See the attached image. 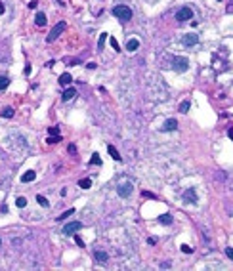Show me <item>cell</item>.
<instances>
[{
    "mask_svg": "<svg viewBox=\"0 0 233 271\" xmlns=\"http://www.w3.org/2000/svg\"><path fill=\"white\" fill-rule=\"evenodd\" d=\"M113 15L119 17L121 21H130V19H132V10H130L128 6H122V4H121V6H115V8H113Z\"/></svg>",
    "mask_w": 233,
    "mask_h": 271,
    "instance_id": "obj_1",
    "label": "cell"
},
{
    "mask_svg": "<svg viewBox=\"0 0 233 271\" xmlns=\"http://www.w3.org/2000/svg\"><path fill=\"white\" fill-rule=\"evenodd\" d=\"M65 29H67V23H65V21H59L57 25L52 29V33H50L48 36H46V42H54V40H56V38H57V36H59V35H61Z\"/></svg>",
    "mask_w": 233,
    "mask_h": 271,
    "instance_id": "obj_2",
    "label": "cell"
},
{
    "mask_svg": "<svg viewBox=\"0 0 233 271\" xmlns=\"http://www.w3.org/2000/svg\"><path fill=\"white\" fill-rule=\"evenodd\" d=\"M191 17H193V10H191L189 6L180 8V10H178V14H176V19H178V21H189Z\"/></svg>",
    "mask_w": 233,
    "mask_h": 271,
    "instance_id": "obj_3",
    "label": "cell"
},
{
    "mask_svg": "<svg viewBox=\"0 0 233 271\" xmlns=\"http://www.w3.org/2000/svg\"><path fill=\"white\" fill-rule=\"evenodd\" d=\"M172 67H174L176 71L183 73V71H187V67H189V61L185 59V57H174V59H172Z\"/></svg>",
    "mask_w": 233,
    "mask_h": 271,
    "instance_id": "obj_4",
    "label": "cell"
},
{
    "mask_svg": "<svg viewBox=\"0 0 233 271\" xmlns=\"http://www.w3.org/2000/svg\"><path fill=\"white\" fill-rule=\"evenodd\" d=\"M132 191H134V187H132V183H128V182H124V183H121L119 187H116V193H119L122 199L130 197V195H132Z\"/></svg>",
    "mask_w": 233,
    "mask_h": 271,
    "instance_id": "obj_5",
    "label": "cell"
},
{
    "mask_svg": "<svg viewBox=\"0 0 233 271\" xmlns=\"http://www.w3.org/2000/svg\"><path fill=\"white\" fill-rule=\"evenodd\" d=\"M79 229H82L80 221H71V224H67V225L63 227V235H75Z\"/></svg>",
    "mask_w": 233,
    "mask_h": 271,
    "instance_id": "obj_6",
    "label": "cell"
},
{
    "mask_svg": "<svg viewBox=\"0 0 233 271\" xmlns=\"http://www.w3.org/2000/svg\"><path fill=\"white\" fill-rule=\"evenodd\" d=\"M182 44H183L185 48H189V46H195V44H199V36H197L195 33H189V35H185V36L182 38Z\"/></svg>",
    "mask_w": 233,
    "mask_h": 271,
    "instance_id": "obj_7",
    "label": "cell"
},
{
    "mask_svg": "<svg viewBox=\"0 0 233 271\" xmlns=\"http://www.w3.org/2000/svg\"><path fill=\"white\" fill-rule=\"evenodd\" d=\"M36 180V172L35 170H27L25 174L21 176V183H29V182H35Z\"/></svg>",
    "mask_w": 233,
    "mask_h": 271,
    "instance_id": "obj_8",
    "label": "cell"
},
{
    "mask_svg": "<svg viewBox=\"0 0 233 271\" xmlns=\"http://www.w3.org/2000/svg\"><path fill=\"white\" fill-rule=\"evenodd\" d=\"M178 128V122L174 120V118H168L165 124H162V132H172V130H176Z\"/></svg>",
    "mask_w": 233,
    "mask_h": 271,
    "instance_id": "obj_9",
    "label": "cell"
},
{
    "mask_svg": "<svg viewBox=\"0 0 233 271\" xmlns=\"http://www.w3.org/2000/svg\"><path fill=\"white\" fill-rule=\"evenodd\" d=\"M75 94H77L75 88H67V90L61 94V100H63V101H69V100H73V97H75Z\"/></svg>",
    "mask_w": 233,
    "mask_h": 271,
    "instance_id": "obj_10",
    "label": "cell"
},
{
    "mask_svg": "<svg viewBox=\"0 0 233 271\" xmlns=\"http://www.w3.org/2000/svg\"><path fill=\"white\" fill-rule=\"evenodd\" d=\"M126 48H128V52H136L138 48H139V40H138V38H130L128 44H126Z\"/></svg>",
    "mask_w": 233,
    "mask_h": 271,
    "instance_id": "obj_11",
    "label": "cell"
},
{
    "mask_svg": "<svg viewBox=\"0 0 233 271\" xmlns=\"http://www.w3.org/2000/svg\"><path fill=\"white\" fill-rule=\"evenodd\" d=\"M71 82H73V77L69 75V73H63V75L59 77V84H61V86H67V84H71Z\"/></svg>",
    "mask_w": 233,
    "mask_h": 271,
    "instance_id": "obj_12",
    "label": "cell"
},
{
    "mask_svg": "<svg viewBox=\"0 0 233 271\" xmlns=\"http://www.w3.org/2000/svg\"><path fill=\"white\" fill-rule=\"evenodd\" d=\"M94 258H96V260H98L100 263H107V260H109V256H107L105 252H101V250H96Z\"/></svg>",
    "mask_w": 233,
    "mask_h": 271,
    "instance_id": "obj_13",
    "label": "cell"
},
{
    "mask_svg": "<svg viewBox=\"0 0 233 271\" xmlns=\"http://www.w3.org/2000/svg\"><path fill=\"white\" fill-rule=\"evenodd\" d=\"M159 221H160V224H165V225H170L172 224V216L170 214H162V216H159Z\"/></svg>",
    "mask_w": 233,
    "mask_h": 271,
    "instance_id": "obj_14",
    "label": "cell"
},
{
    "mask_svg": "<svg viewBox=\"0 0 233 271\" xmlns=\"http://www.w3.org/2000/svg\"><path fill=\"white\" fill-rule=\"evenodd\" d=\"M107 151H109V155H111L115 160H121V155H119V151H116L113 145H109V147H107Z\"/></svg>",
    "mask_w": 233,
    "mask_h": 271,
    "instance_id": "obj_15",
    "label": "cell"
},
{
    "mask_svg": "<svg viewBox=\"0 0 233 271\" xmlns=\"http://www.w3.org/2000/svg\"><path fill=\"white\" fill-rule=\"evenodd\" d=\"M8 84H10V79H8V77H4V75H0V90H6V88H8Z\"/></svg>",
    "mask_w": 233,
    "mask_h": 271,
    "instance_id": "obj_16",
    "label": "cell"
},
{
    "mask_svg": "<svg viewBox=\"0 0 233 271\" xmlns=\"http://www.w3.org/2000/svg\"><path fill=\"white\" fill-rule=\"evenodd\" d=\"M36 25H38V27H44V25H46V15H44V14H36Z\"/></svg>",
    "mask_w": 233,
    "mask_h": 271,
    "instance_id": "obj_17",
    "label": "cell"
},
{
    "mask_svg": "<svg viewBox=\"0 0 233 271\" xmlns=\"http://www.w3.org/2000/svg\"><path fill=\"white\" fill-rule=\"evenodd\" d=\"M183 199L187 201V203H197V199H195V193H193V191H187V193L183 195Z\"/></svg>",
    "mask_w": 233,
    "mask_h": 271,
    "instance_id": "obj_18",
    "label": "cell"
},
{
    "mask_svg": "<svg viewBox=\"0 0 233 271\" xmlns=\"http://www.w3.org/2000/svg\"><path fill=\"white\" fill-rule=\"evenodd\" d=\"M79 185H80L82 189H90V187H92V180L84 178V180H80V182H79Z\"/></svg>",
    "mask_w": 233,
    "mask_h": 271,
    "instance_id": "obj_19",
    "label": "cell"
},
{
    "mask_svg": "<svg viewBox=\"0 0 233 271\" xmlns=\"http://www.w3.org/2000/svg\"><path fill=\"white\" fill-rule=\"evenodd\" d=\"M36 203H38L40 206H44V208H46V206L50 204L48 201H46V197H42V195H36Z\"/></svg>",
    "mask_w": 233,
    "mask_h": 271,
    "instance_id": "obj_20",
    "label": "cell"
},
{
    "mask_svg": "<svg viewBox=\"0 0 233 271\" xmlns=\"http://www.w3.org/2000/svg\"><path fill=\"white\" fill-rule=\"evenodd\" d=\"M71 214H75V210H73V208H69V210H65L63 214H59V216H57V220L61 221V220H65V218H69V216H71Z\"/></svg>",
    "mask_w": 233,
    "mask_h": 271,
    "instance_id": "obj_21",
    "label": "cell"
},
{
    "mask_svg": "<svg viewBox=\"0 0 233 271\" xmlns=\"http://www.w3.org/2000/svg\"><path fill=\"white\" fill-rule=\"evenodd\" d=\"M15 204L19 208H25L27 206V199H25V197H19V199H15Z\"/></svg>",
    "mask_w": 233,
    "mask_h": 271,
    "instance_id": "obj_22",
    "label": "cell"
},
{
    "mask_svg": "<svg viewBox=\"0 0 233 271\" xmlns=\"http://www.w3.org/2000/svg\"><path fill=\"white\" fill-rule=\"evenodd\" d=\"M90 164H101V159H100L98 153H94V155L90 157Z\"/></svg>",
    "mask_w": 233,
    "mask_h": 271,
    "instance_id": "obj_23",
    "label": "cell"
},
{
    "mask_svg": "<svg viewBox=\"0 0 233 271\" xmlns=\"http://www.w3.org/2000/svg\"><path fill=\"white\" fill-rule=\"evenodd\" d=\"M109 42H111V46H113L115 52H121V46H119V42H116L115 38H109Z\"/></svg>",
    "mask_w": 233,
    "mask_h": 271,
    "instance_id": "obj_24",
    "label": "cell"
},
{
    "mask_svg": "<svg viewBox=\"0 0 233 271\" xmlns=\"http://www.w3.org/2000/svg\"><path fill=\"white\" fill-rule=\"evenodd\" d=\"M187 111H189V101H183L180 105V113H187Z\"/></svg>",
    "mask_w": 233,
    "mask_h": 271,
    "instance_id": "obj_25",
    "label": "cell"
},
{
    "mask_svg": "<svg viewBox=\"0 0 233 271\" xmlns=\"http://www.w3.org/2000/svg\"><path fill=\"white\" fill-rule=\"evenodd\" d=\"M2 117H4V118H12V117H14V109H4V111H2Z\"/></svg>",
    "mask_w": 233,
    "mask_h": 271,
    "instance_id": "obj_26",
    "label": "cell"
},
{
    "mask_svg": "<svg viewBox=\"0 0 233 271\" xmlns=\"http://www.w3.org/2000/svg\"><path fill=\"white\" fill-rule=\"evenodd\" d=\"M105 38H107V35L103 33V35L100 36V42H98V50H101V48H103V42H105Z\"/></svg>",
    "mask_w": 233,
    "mask_h": 271,
    "instance_id": "obj_27",
    "label": "cell"
},
{
    "mask_svg": "<svg viewBox=\"0 0 233 271\" xmlns=\"http://www.w3.org/2000/svg\"><path fill=\"white\" fill-rule=\"evenodd\" d=\"M182 252H183V254H191V246H187V244H182Z\"/></svg>",
    "mask_w": 233,
    "mask_h": 271,
    "instance_id": "obj_28",
    "label": "cell"
},
{
    "mask_svg": "<svg viewBox=\"0 0 233 271\" xmlns=\"http://www.w3.org/2000/svg\"><path fill=\"white\" fill-rule=\"evenodd\" d=\"M50 136H59V128H57V126L50 128Z\"/></svg>",
    "mask_w": 233,
    "mask_h": 271,
    "instance_id": "obj_29",
    "label": "cell"
},
{
    "mask_svg": "<svg viewBox=\"0 0 233 271\" xmlns=\"http://www.w3.org/2000/svg\"><path fill=\"white\" fill-rule=\"evenodd\" d=\"M59 139H61V136H50V138H48L50 143H56V141H59Z\"/></svg>",
    "mask_w": 233,
    "mask_h": 271,
    "instance_id": "obj_30",
    "label": "cell"
},
{
    "mask_svg": "<svg viewBox=\"0 0 233 271\" xmlns=\"http://www.w3.org/2000/svg\"><path fill=\"white\" fill-rule=\"evenodd\" d=\"M142 197H147V199H157V197H155L153 193H149V191H144V193H142Z\"/></svg>",
    "mask_w": 233,
    "mask_h": 271,
    "instance_id": "obj_31",
    "label": "cell"
},
{
    "mask_svg": "<svg viewBox=\"0 0 233 271\" xmlns=\"http://www.w3.org/2000/svg\"><path fill=\"white\" fill-rule=\"evenodd\" d=\"M225 256H227L229 260H233V248H225Z\"/></svg>",
    "mask_w": 233,
    "mask_h": 271,
    "instance_id": "obj_32",
    "label": "cell"
},
{
    "mask_svg": "<svg viewBox=\"0 0 233 271\" xmlns=\"http://www.w3.org/2000/svg\"><path fill=\"white\" fill-rule=\"evenodd\" d=\"M75 242H77L79 246H84V242H82V239H80L79 235H75Z\"/></svg>",
    "mask_w": 233,
    "mask_h": 271,
    "instance_id": "obj_33",
    "label": "cell"
},
{
    "mask_svg": "<svg viewBox=\"0 0 233 271\" xmlns=\"http://www.w3.org/2000/svg\"><path fill=\"white\" fill-rule=\"evenodd\" d=\"M36 4H38L36 0H33V2H29V8H31V10H35V8H36Z\"/></svg>",
    "mask_w": 233,
    "mask_h": 271,
    "instance_id": "obj_34",
    "label": "cell"
},
{
    "mask_svg": "<svg viewBox=\"0 0 233 271\" xmlns=\"http://www.w3.org/2000/svg\"><path fill=\"white\" fill-rule=\"evenodd\" d=\"M0 14H4V4L0 2Z\"/></svg>",
    "mask_w": 233,
    "mask_h": 271,
    "instance_id": "obj_35",
    "label": "cell"
},
{
    "mask_svg": "<svg viewBox=\"0 0 233 271\" xmlns=\"http://www.w3.org/2000/svg\"><path fill=\"white\" fill-rule=\"evenodd\" d=\"M0 244H2V241H0Z\"/></svg>",
    "mask_w": 233,
    "mask_h": 271,
    "instance_id": "obj_36",
    "label": "cell"
}]
</instances>
